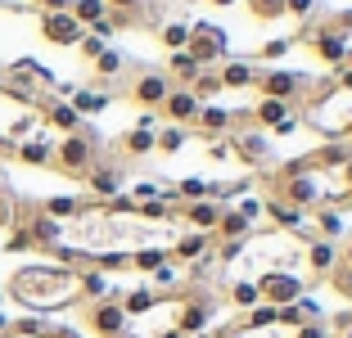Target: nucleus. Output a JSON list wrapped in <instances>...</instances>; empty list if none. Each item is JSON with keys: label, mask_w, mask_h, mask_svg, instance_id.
Wrapping results in <instances>:
<instances>
[{"label": "nucleus", "mask_w": 352, "mask_h": 338, "mask_svg": "<svg viewBox=\"0 0 352 338\" xmlns=\"http://www.w3.org/2000/svg\"><path fill=\"white\" fill-rule=\"evenodd\" d=\"M217 77H221V91H226V86H230V91H239V86H253V82H258L253 63H244V59H239V63H226Z\"/></svg>", "instance_id": "obj_17"}, {"label": "nucleus", "mask_w": 352, "mask_h": 338, "mask_svg": "<svg viewBox=\"0 0 352 338\" xmlns=\"http://www.w3.org/2000/svg\"><path fill=\"white\" fill-rule=\"evenodd\" d=\"M307 289H311V275L307 271H271V275H262L258 280V293H262V302L267 307H294L298 297H307Z\"/></svg>", "instance_id": "obj_4"}, {"label": "nucleus", "mask_w": 352, "mask_h": 338, "mask_svg": "<svg viewBox=\"0 0 352 338\" xmlns=\"http://www.w3.org/2000/svg\"><path fill=\"white\" fill-rule=\"evenodd\" d=\"M77 50H82V54H86V59H100V54H104V50H109V45H104V41H100V36H91V32H86V36H82V45H77Z\"/></svg>", "instance_id": "obj_24"}, {"label": "nucleus", "mask_w": 352, "mask_h": 338, "mask_svg": "<svg viewBox=\"0 0 352 338\" xmlns=\"http://www.w3.org/2000/svg\"><path fill=\"white\" fill-rule=\"evenodd\" d=\"M289 50H294V41H289V36H280V41H267V45H262L258 59H280V54H289Z\"/></svg>", "instance_id": "obj_22"}, {"label": "nucleus", "mask_w": 352, "mask_h": 338, "mask_svg": "<svg viewBox=\"0 0 352 338\" xmlns=\"http://www.w3.org/2000/svg\"><path fill=\"white\" fill-rule=\"evenodd\" d=\"M50 126H45V109L41 104L23 100V95H14L10 86L0 91V158H14V149H19L23 140H36V135H45Z\"/></svg>", "instance_id": "obj_2"}, {"label": "nucleus", "mask_w": 352, "mask_h": 338, "mask_svg": "<svg viewBox=\"0 0 352 338\" xmlns=\"http://www.w3.org/2000/svg\"><path fill=\"white\" fill-rule=\"evenodd\" d=\"M0 338H82L77 329L68 325H54V320H41V316H0Z\"/></svg>", "instance_id": "obj_6"}, {"label": "nucleus", "mask_w": 352, "mask_h": 338, "mask_svg": "<svg viewBox=\"0 0 352 338\" xmlns=\"http://www.w3.org/2000/svg\"><path fill=\"white\" fill-rule=\"evenodd\" d=\"M195 131L204 135V140H226V135L235 131V113L217 109V104H204L199 117H195Z\"/></svg>", "instance_id": "obj_11"}, {"label": "nucleus", "mask_w": 352, "mask_h": 338, "mask_svg": "<svg viewBox=\"0 0 352 338\" xmlns=\"http://www.w3.org/2000/svg\"><path fill=\"white\" fill-rule=\"evenodd\" d=\"M244 5H249L258 19H280V14H285V0H244Z\"/></svg>", "instance_id": "obj_21"}, {"label": "nucleus", "mask_w": 352, "mask_h": 338, "mask_svg": "<svg viewBox=\"0 0 352 338\" xmlns=\"http://www.w3.org/2000/svg\"><path fill=\"white\" fill-rule=\"evenodd\" d=\"M154 135H158V117H154V113H145V117H140V126H131V131L122 135V154L126 158L154 154Z\"/></svg>", "instance_id": "obj_13"}, {"label": "nucleus", "mask_w": 352, "mask_h": 338, "mask_svg": "<svg viewBox=\"0 0 352 338\" xmlns=\"http://www.w3.org/2000/svg\"><path fill=\"white\" fill-rule=\"evenodd\" d=\"M343 338H352V325H348V334H343Z\"/></svg>", "instance_id": "obj_29"}, {"label": "nucleus", "mask_w": 352, "mask_h": 338, "mask_svg": "<svg viewBox=\"0 0 352 338\" xmlns=\"http://www.w3.org/2000/svg\"><path fill=\"white\" fill-rule=\"evenodd\" d=\"M91 68H95V77H104V82H109V77H118V72L126 68V59L118 50H104L100 59H91Z\"/></svg>", "instance_id": "obj_20"}, {"label": "nucleus", "mask_w": 352, "mask_h": 338, "mask_svg": "<svg viewBox=\"0 0 352 338\" xmlns=\"http://www.w3.org/2000/svg\"><path fill=\"white\" fill-rule=\"evenodd\" d=\"M0 190H5V167H0Z\"/></svg>", "instance_id": "obj_28"}, {"label": "nucleus", "mask_w": 352, "mask_h": 338, "mask_svg": "<svg viewBox=\"0 0 352 338\" xmlns=\"http://www.w3.org/2000/svg\"><path fill=\"white\" fill-rule=\"evenodd\" d=\"M311 10H316V0H285V14H298V19H307Z\"/></svg>", "instance_id": "obj_25"}, {"label": "nucleus", "mask_w": 352, "mask_h": 338, "mask_svg": "<svg viewBox=\"0 0 352 338\" xmlns=\"http://www.w3.org/2000/svg\"><path fill=\"white\" fill-rule=\"evenodd\" d=\"M59 95L77 109L82 122H86V117H95V113H104V109H109V100H113L109 91H91V86H82V91H77V86H59Z\"/></svg>", "instance_id": "obj_12"}, {"label": "nucleus", "mask_w": 352, "mask_h": 338, "mask_svg": "<svg viewBox=\"0 0 352 338\" xmlns=\"http://www.w3.org/2000/svg\"><path fill=\"white\" fill-rule=\"evenodd\" d=\"M186 140H190L186 126H163V131L154 135V149L158 154H176V149H186Z\"/></svg>", "instance_id": "obj_19"}, {"label": "nucleus", "mask_w": 352, "mask_h": 338, "mask_svg": "<svg viewBox=\"0 0 352 338\" xmlns=\"http://www.w3.org/2000/svg\"><path fill=\"white\" fill-rule=\"evenodd\" d=\"M302 262H307V275L311 280H325L334 271V262H339V244H330V239H307Z\"/></svg>", "instance_id": "obj_14"}, {"label": "nucleus", "mask_w": 352, "mask_h": 338, "mask_svg": "<svg viewBox=\"0 0 352 338\" xmlns=\"http://www.w3.org/2000/svg\"><path fill=\"white\" fill-rule=\"evenodd\" d=\"M325 280L334 284V293H339V297H348V302H352V239H343V244H339V262H334V271Z\"/></svg>", "instance_id": "obj_15"}, {"label": "nucleus", "mask_w": 352, "mask_h": 338, "mask_svg": "<svg viewBox=\"0 0 352 338\" xmlns=\"http://www.w3.org/2000/svg\"><path fill=\"white\" fill-rule=\"evenodd\" d=\"M199 109H204V104L195 100V91H190V86H172L158 113H163L172 126H186V131H190V126H195V117H199Z\"/></svg>", "instance_id": "obj_9"}, {"label": "nucleus", "mask_w": 352, "mask_h": 338, "mask_svg": "<svg viewBox=\"0 0 352 338\" xmlns=\"http://www.w3.org/2000/svg\"><path fill=\"white\" fill-rule=\"evenodd\" d=\"M343 144H352V126H348V135H343Z\"/></svg>", "instance_id": "obj_27"}, {"label": "nucleus", "mask_w": 352, "mask_h": 338, "mask_svg": "<svg viewBox=\"0 0 352 338\" xmlns=\"http://www.w3.org/2000/svg\"><path fill=\"white\" fill-rule=\"evenodd\" d=\"M212 5H244V0H212Z\"/></svg>", "instance_id": "obj_26"}, {"label": "nucleus", "mask_w": 352, "mask_h": 338, "mask_svg": "<svg viewBox=\"0 0 352 338\" xmlns=\"http://www.w3.org/2000/svg\"><path fill=\"white\" fill-rule=\"evenodd\" d=\"M199 72H204V68H199V63L190 59L186 50H176L172 59H167V77H172V86H176V82H181V86H190V82L199 77Z\"/></svg>", "instance_id": "obj_16"}, {"label": "nucleus", "mask_w": 352, "mask_h": 338, "mask_svg": "<svg viewBox=\"0 0 352 338\" xmlns=\"http://www.w3.org/2000/svg\"><path fill=\"white\" fill-rule=\"evenodd\" d=\"M186 54L199 63V68H212V63H221V59H226V32L212 27V23H190Z\"/></svg>", "instance_id": "obj_5"}, {"label": "nucleus", "mask_w": 352, "mask_h": 338, "mask_svg": "<svg viewBox=\"0 0 352 338\" xmlns=\"http://www.w3.org/2000/svg\"><path fill=\"white\" fill-rule=\"evenodd\" d=\"M167 91H172V77H167V72H135V82H131V100L149 113L163 109Z\"/></svg>", "instance_id": "obj_8"}, {"label": "nucleus", "mask_w": 352, "mask_h": 338, "mask_svg": "<svg viewBox=\"0 0 352 338\" xmlns=\"http://www.w3.org/2000/svg\"><path fill=\"white\" fill-rule=\"evenodd\" d=\"M86 325L100 338H122L126 329V311L118 307V297H104V302H86Z\"/></svg>", "instance_id": "obj_7"}, {"label": "nucleus", "mask_w": 352, "mask_h": 338, "mask_svg": "<svg viewBox=\"0 0 352 338\" xmlns=\"http://www.w3.org/2000/svg\"><path fill=\"white\" fill-rule=\"evenodd\" d=\"M41 36L50 45H82L86 27L73 19L68 10H54V14H41Z\"/></svg>", "instance_id": "obj_10"}, {"label": "nucleus", "mask_w": 352, "mask_h": 338, "mask_svg": "<svg viewBox=\"0 0 352 338\" xmlns=\"http://www.w3.org/2000/svg\"><path fill=\"white\" fill-rule=\"evenodd\" d=\"M0 293L19 302L28 316H63V311H77L86 302H104V297H118L122 289H113V280L95 267H63V262H23L5 275Z\"/></svg>", "instance_id": "obj_1"}, {"label": "nucleus", "mask_w": 352, "mask_h": 338, "mask_svg": "<svg viewBox=\"0 0 352 338\" xmlns=\"http://www.w3.org/2000/svg\"><path fill=\"white\" fill-rule=\"evenodd\" d=\"M158 41L167 45V50H186V41H190V23H158Z\"/></svg>", "instance_id": "obj_18"}, {"label": "nucleus", "mask_w": 352, "mask_h": 338, "mask_svg": "<svg viewBox=\"0 0 352 338\" xmlns=\"http://www.w3.org/2000/svg\"><path fill=\"white\" fill-rule=\"evenodd\" d=\"M294 338H334L330 329H325V320H307V325H298V334Z\"/></svg>", "instance_id": "obj_23"}, {"label": "nucleus", "mask_w": 352, "mask_h": 338, "mask_svg": "<svg viewBox=\"0 0 352 338\" xmlns=\"http://www.w3.org/2000/svg\"><path fill=\"white\" fill-rule=\"evenodd\" d=\"M100 163V140H95L91 131H73V135H59L54 140V158H50V167L59 176H73V181H86V172Z\"/></svg>", "instance_id": "obj_3"}]
</instances>
